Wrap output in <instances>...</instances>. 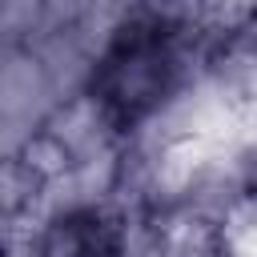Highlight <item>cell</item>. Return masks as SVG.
<instances>
[{
	"label": "cell",
	"instance_id": "cell-1",
	"mask_svg": "<svg viewBox=\"0 0 257 257\" xmlns=\"http://www.w3.org/2000/svg\"><path fill=\"white\" fill-rule=\"evenodd\" d=\"M173 80H177V52L165 24L137 20L120 28V36L100 56L92 92L108 112V120L137 124L169 96Z\"/></svg>",
	"mask_w": 257,
	"mask_h": 257
},
{
	"label": "cell",
	"instance_id": "cell-2",
	"mask_svg": "<svg viewBox=\"0 0 257 257\" xmlns=\"http://www.w3.org/2000/svg\"><path fill=\"white\" fill-rule=\"evenodd\" d=\"M32 257H120V229L96 209H68L40 229Z\"/></svg>",
	"mask_w": 257,
	"mask_h": 257
},
{
	"label": "cell",
	"instance_id": "cell-3",
	"mask_svg": "<svg viewBox=\"0 0 257 257\" xmlns=\"http://www.w3.org/2000/svg\"><path fill=\"white\" fill-rule=\"evenodd\" d=\"M245 185H249V193L257 197V145L245 153Z\"/></svg>",
	"mask_w": 257,
	"mask_h": 257
}]
</instances>
